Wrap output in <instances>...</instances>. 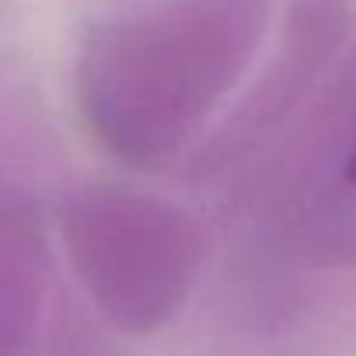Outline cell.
I'll use <instances>...</instances> for the list:
<instances>
[{
    "label": "cell",
    "mask_w": 356,
    "mask_h": 356,
    "mask_svg": "<svg viewBox=\"0 0 356 356\" xmlns=\"http://www.w3.org/2000/svg\"><path fill=\"white\" fill-rule=\"evenodd\" d=\"M349 175H353V178H356V157H353V168H349Z\"/></svg>",
    "instance_id": "cell-1"
}]
</instances>
